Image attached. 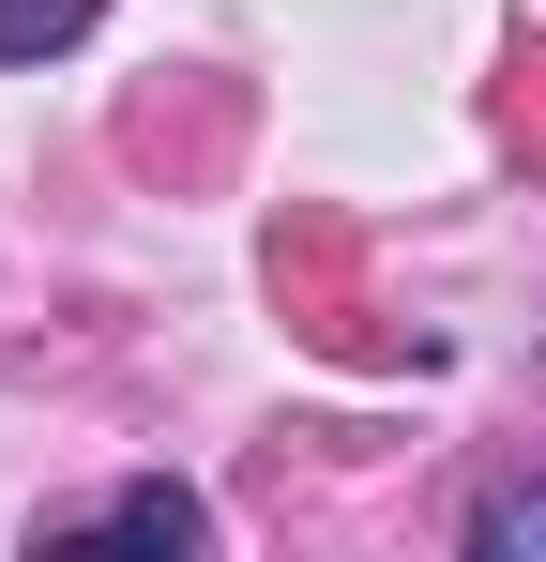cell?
Returning a JSON list of instances; mask_svg holds the SVG:
<instances>
[{
  "instance_id": "obj_3",
  "label": "cell",
  "mask_w": 546,
  "mask_h": 562,
  "mask_svg": "<svg viewBox=\"0 0 546 562\" xmlns=\"http://www.w3.org/2000/svg\"><path fill=\"white\" fill-rule=\"evenodd\" d=\"M106 0H0V61H61Z\"/></svg>"
},
{
  "instance_id": "obj_2",
  "label": "cell",
  "mask_w": 546,
  "mask_h": 562,
  "mask_svg": "<svg viewBox=\"0 0 546 562\" xmlns=\"http://www.w3.org/2000/svg\"><path fill=\"white\" fill-rule=\"evenodd\" d=\"M470 562H546V471H516V486L470 502Z\"/></svg>"
},
{
  "instance_id": "obj_1",
  "label": "cell",
  "mask_w": 546,
  "mask_h": 562,
  "mask_svg": "<svg viewBox=\"0 0 546 562\" xmlns=\"http://www.w3.org/2000/svg\"><path fill=\"white\" fill-rule=\"evenodd\" d=\"M46 548H213V502L168 486V471H137V486H106L91 517H61Z\"/></svg>"
}]
</instances>
